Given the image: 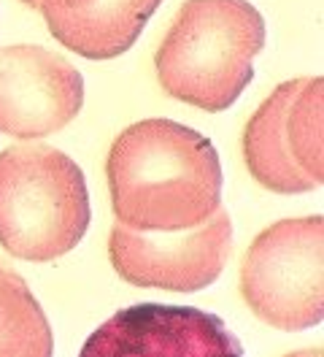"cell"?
<instances>
[{"instance_id":"obj_6","label":"cell","mask_w":324,"mask_h":357,"mask_svg":"<svg viewBox=\"0 0 324 357\" xmlns=\"http://www.w3.org/2000/svg\"><path fill=\"white\" fill-rule=\"evenodd\" d=\"M233 252V222L219 206L211 220L190 230L146 233L114 225L108 257L114 271L132 287L197 292L214 284Z\"/></svg>"},{"instance_id":"obj_11","label":"cell","mask_w":324,"mask_h":357,"mask_svg":"<svg viewBox=\"0 0 324 357\" xmlns=\"http://www.w3.org/2000/svg\"><path fill=\"white\" fill-rule=\"evenodd\" d=\"M286 357H324L322 355V347H316V349H302V352H292V355Z\"/></svg>"},{"instance_id":"obj_7","label":"cell","mask_w":324,"mask_h":357,"mask_svg":"<svg viewBox=\"0 0 324 357\" xmlns=\"http://www.w3.org/2000/svg\"><path fill=\"white\" fill-rule=\"evenodd\" d=\"M79 357H246L227 322L194 306L119 309L84 341Z\"/></svg>"},{"instance_id":"obj_12","label":"cell","mask_w":324,"mask_h":357,"mask_svg":"<svg viewBox=\"0 0 324 357\" xmlns=\"http://www.w3.org/2000/svg\"><path fill=\"white\" fill-rule=\"evenodd\" d=\"M24 6H33V8H38V0H22Z\"/></svg>"},{"instance_id":"obj_10","label":"cell","mask_w":324,"mask_h":357,"mask_svg":"<svg viewBox=\"0 0 324 357\" xmlns=\"http://www.w3.org/2000/svg\"><path fill=\"white\" fill-rule=\"evenodd\" d=\"M0 357H54L41 303L17 271L0 263Z\"/></svg>"},{"instance_id":"obj_9","label":"cell","mask_w":324,"mask_h":357,"mask_svg":"<svg viewBox=\"0 0 324 357\" xmlns=\"http://www.w3.org/2000/svg\"><path fill=\"white\" fill-rule=\"evenodd\" d=\"M162 0H38L49 33L86 60H111L138 41Z\"/></svg>"},{"instance_id":"obj_8","label":"cell","mask_w":324,"mask_h":357,"mask_svg":"<svg viewBox=\"0 0 324 357\" xmlns=\"http://www.w3.org/2000/svg\"><path fill=\"white\" fill-rule=\"evenodd\" d=\"M84 106V79L43 46L0 49V133L43 138L70 125Z\"/></svg>"},{"instance_id":"obj_4","label":"cell","mask_w":324,"mask_h":357,"mask_svg":"<svg viewBox=\"0 0 324 357\" xmlns=\"http://www.w3.org/2000/svg\"><path fill=\"white\" fill-rule=\"evenodd\" d=\"M240 295L276 331H308L324 319V220H281L252 241L240 263Z\"/></svg>"},{"instance_id":"obj_2","label":"cell","mask_w":324,"mask_h":357,"mask_svg":"<svg viewBox=\"0 0 324 357\" xmlns=\"http://www.w3.org/2000/svg\"><path fill=\"white\" fill-rule=\"evenodd\" d=\"M265 20L249 0H187L154 54L157 82L171 98L219 114L254 76Z\"/></svg>"},{"instance_id":"obj_1","label":"cell","mask_w":324,"mask_h":357,"mask_svg":"<svg viewBox=\"0 0 324 357\" xmlns=\"http://www.w3.org/2000/svg\"><path fill=\"white\" fill-rule=\"evenodd\" d=\"M106 178L116 222L132 230H190L222 206V162L214 144L173 119L125 128L111 144Z\"/></svg>"},{"instance_id":"obj_3","label":"cell","mask_w":324,"mask_h":357,"mask_svg":"<svg viewBox=\"0 0 324 357\" xmlns=\"http://www.w3.org/2000/svg\"><path fill=\"white\" fill-rule=\"evenodd\" d=\"M82 168L49 144L0 152V246L30 263L68 255L89 227Z\"/></svg>"},{"instance_id":"obj_5","label":"cell","mask_w":324,"mask_h":357,"mask_svg":"<svg viewBox=\"0 0 324 357\" xmlns=\"http://www.w3.org/2000/svg\"><path fill=\"white\" fill-rule=\"evenodd\" d=\"M324 79L302 76L273 89L243 130L249 174L270 192L295 195L324 181Z\"/></svg>"}]
</instances>
